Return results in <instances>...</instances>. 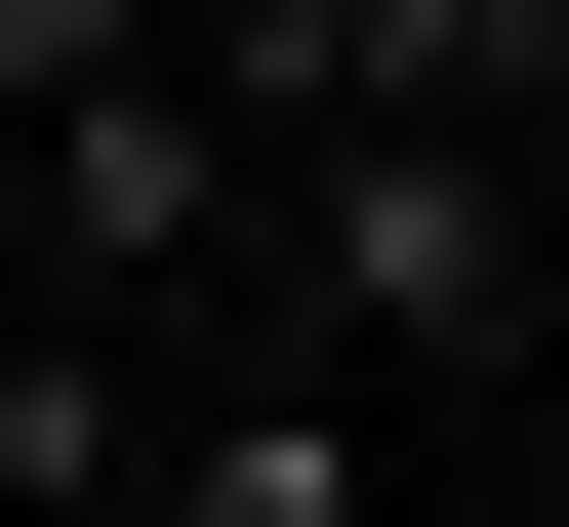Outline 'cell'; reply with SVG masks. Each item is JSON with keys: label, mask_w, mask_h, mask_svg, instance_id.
<instances>
[{"label": "cell", "mask_w": 569, "mask_h": 527, "mask_svg": "<svg viewBox=\"0 0 569 527\" xmlns=\"http://www.w3.org/2000/svg\"><path fill=\"white\" fill-rule=\"evenodd\" d=\"M0 203H41V325H122V365H163V325H244V244H284V163L163 82V41H122L82 122H0Z\"/></svg>", "instance_id": "2"}, {"label": "cell", "mask_w": 569, "mask_h": 527, "mask_svg": "<svg viewBox=\"0 0 569 527\" xmlns=\"http://www.w3.org/2000/svg\"><path fill=\"white\" fill-rule=\"evenodd\" d=\"M122 41H163V0H0V122H82V82H122Z\"/></svg>", "instance_id": "5"}, {"label": "cell", "mask_w": 569, "mask_h": 527, "mask_svg": "<svg viewBox=\"0 0 569 527\" xmlns=\"http://www.w3.org/2000/svg\"><path fill=\"white\" fill-rule=\"evenodd\" d=\"M529 122H326V163H284V244H244V325L284 365H488V325H529Z\"/></svg>", "instance_id": "1"}, {"label": "cell", "mask_w": 569, "mask_h": 527, "mask_svg": "<svg viewBox=\"0 0 569 527\" xmlns=\"http://www.w3.org/2000/svg\"><path fill=\"white\" fill-rule=\"evenodd\" d=\"M122 446H163V365H122V325H41V284H0V527H122Z\"/></svg>", "instance_id": "4"}, {"label": "cell", "mask_w": 569, "mask_h": 527, "mask_svg": "<svg viewBox=\"0 0 569 527\" xmlns=\"http://www.w3.org/2000/svg\"><path fill=\"white\" fill-rule=\"evenodd\" d=\"M122 527H367V365H163V446H122Z\"/></svg>", "instance_id": "3"}]
</instances>
